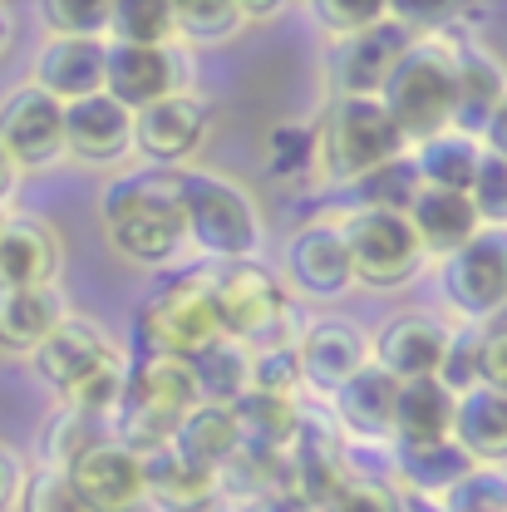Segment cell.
I'll return each mask as SVG.
<instances>
[{
  "label": "cell",
  "mask_w": 507,
  "mask_h": 512,
  "mask_svg": "<svg viewBox=\"0 0 507 512\" xmlns=\"http://www.w3.org/2000/svg\"><path fill=\"white\" fill-rule=\"evenodd\" d=\"M178 212H183V237L202 256H212L217 266L232 261H256L261 252V212H256L252 192L232 183L227 173H207V168H173L168 173Z\"/></svg>",
  "instance_id": "1"
},
{
  "label": "cell",
  "mask_w": 507,
  "mask_h": 512,
  "mask_svg": "<svg viewBox=\"0 0 507 512\" xmlns=\"http://www.w3.org/2000/svg\"><path fill=\"white\" fill-rule=\"evenodd\" d=\"M99 222L109 247L133 266H163L183 247V212L168 173L114 178L99 197Z\"/></svg>",
  "instance_id": "2"
},
{
  "label": "cell",
  "mask_w": 507,
  "mask_h": 512,
  "mask_svg": "<svg viewBox=\"0 0 507 512\" xmlns=\"http://www.w3.org/2000/svg\"><path fill=\"white\" fill-rule=\"evenodd\" d=\"M202 404L197 394V375L188 360L173 355H143L138 365H128L124 404L114 419V439L133 453H153L168 448V439L178 434V424Z\"/></svg>",
  "instance_id": "3"
},
{
  "label": "cell",
  "mask_w": 507,
  "mask_h": 512,
  "mask_svg": "<svg viewBox=\"0 0 507 512\" xmlns=\"http://www.w3.org/2000/svg\"><path fill=\"white\" fill-rule=\"evenodd\" d=\"M212 286V311L222 335L252 345V350H271V345H296V311H291V291L286 281L261 266V261H232L207 271Z\"/></svg>",
  "instance_id": "4"
},
{
  "label": "cell",
  "mask_w": 507,
  "mask_h": 512,
  "mask_svg": "<svg viewBox=\"0 0 507 512\" xmlns=\"http://www.w3.org/2000/svg\"><path fill=\"white\" fill-rule=\"evenodd\" d=\"M409 153V138L394 128L380 99H330L316 128V168L330 183H360L399 163Z\"/></svg>",
  "instance_id": "5"
},
{
  "label": "cell",
  "mask_w": 507,
  "mask_h": 512,
  "mask_svg": "<svg viewBox=\"0 0 507 512\" xmlns=\"http://www.w3.org/2000/svg\"><path fill=\"white\" fill-rule=\"evenodd\" d=\"M384 114L414 143L453 128V35H419L380 94Z\"/></svg>",
  "instance_id": "6"
},
{
  "label": "cell",
  "mask_w": 507,
  "mask_h": 512,
  "mask_svg": "<svg viewBox=\"0 0 507 512\" xmlns=\"http://www.w3.org/2000/svg\"><path fill=\"white\" fill-rule=\"evenodd\" d=\"M340 237H345V252H350V271L360 286H404L424 271V247L409 227L404 212L394 207H355L345 222H340Z\"/></svg>",
  "instance_id": "7"
},
{
  "label": "cell",
  "mask_w": 507,
  "mask_h": 512,
  "mask_svg": "<svg viewBox=\"0 0 507 512\" xmlns=\"http://www.w3.org/2000/svg\"><path fill=\"white\" fill-rule=\"evenodd\" d=\"M138 335L148 345V355H173V360H192L202 355L222 325L212 311V286H207V271L197 276H178L168 281L163 291H153L138 311Z\"/></svg>",
  "instance_id": "8"
},
{
  "label": "cell",
  "mask_w": 507,
  "mask_h": 512,
  "mask_svg": "<svg viewBox=\"0 0 507 512\" xmlns=\"http://www.w3.org/2000/svg\"><path fill=\"white\" fill-rule=\"evenodd\" d=\"M444 301L463 320L488 325L507 311V227H483L473 242H463L439 266Z\"/></svg>",
  "instance_id": "9"
},
{
  "label": "cell",
  "mask_w": 507,
  "mask_h": 512,
  "mask_svg": "<svg viewBox=\"0 0 507 512\" xmlns=\"http://www.w3.org/2000/svg\"><path fill=\"white\" fill-rule=\"evenodd\" d=\"M414 40L419 35L394 15V5H389V15L380 25H370L350 40H335V50L325 60V79H330L335 99H380L389 74L399 69V60L409 55Z\"/></svg>",
  "instance_id": "10"
},
{
  "label": "cell",
  "mask_w": 507,
  "mask_h": 512,
  "mask_svg": "<svg viewBox=\"0 0 507 512\" xmlns=\"http://www.w3.org/2000/svg\"><path fill=\"white\" fill-rule=\"evenodd\" d=\"M192 84V55L183 45L143 50V45H104V94L128 114L173 99Z\"/></svg>",
  "instance_id": "11"
},
{
  "label": "cell",
  "mask_w": 507,
  "mask_h": 512,
  "mask_svg": "<svg viewBox=\"0 0 507 512\" xmlns=\"http://www.w3.org/2000/svg\"><path fill=\"white\" fill-rule=\"evenodd\" d=\"M0 148L20 173L55 168L64 158V104H55L35 84L10 89L0 99Z\"/></svg>",
  "instance_id": "12"
},
{
  "label": "cell",
  "mask_w": 507,
  "mask_h": 512,
  "mask_svg": "<svg viewBox=\"0 0 507 512\" xmlns=\"http://www.w3.org/2000/svg\"><path fill=\"white\" fill-rule=\"evenodd\" d=\"M74 498L89 512H143L148 508V493H143V468H138V453L124 448L119 439H104L89 453H79L69 468H64Z\"/></svg>",
  "instance_id": "13"
},
{
  "label": "cell",
  "mask_w": 507,
  "mask_h": 512,
  "mask_svg": "<svg viewBox=\"0 0 507 512\" xmlns=\"http://www.w3.org/2000/svg\"><path fill=\"white\" fill-rule=\"evenodd\" d=\"M207 128H212L207 99L183 89V94L158 99V104L133 114V148L163 168H188V158L207 143Z\"/></svg>",
  "instance_id": "14"
},
{
  "label": "cell",
  "mask_w": 507,
  "mask_h": 512,
  "mask_svg": "<svg viewBox=\"0 0 507 512\" xmlns=\"http://www.w3.org/2000/svg\"><path fill=\"white\" fill-rule=\"evenodd\" d=\"M296 365L301 384L330 399L340 384H350L370 365V335L345 316H320L296 335Z\"/></svg>",
  "instance_id": "15"
},
{
  "label": "cell",
  "mask_w": 507,
  "mask_h": 512,
  "mask_svg": "<svg viewBox=\"0 0 507 512\" xmlns=\"http://www.w3.org/2000/svg\"><path fill=\"white\" fill-rule=\"evenodd\" d=\"M448 340H453V330H448L444 320L424 316V311H404V316H394L380 335L370 340V360L380 365L384 375H394L399 384L439 380Z\"/></svg>",
  "instance_id": "16"
},
{
  "label": "cell",
  "mask_w": 507,
  "mask_h": 512,
  "mask_svg": "<svg viewBox=\"0 0 507 512\" xmlns=\"http://www.w3.org/2000/svg\"><path fill=\"white\" fill-rule=\"evenodd\" d=\"M507 99V69L493 50H483L478 40H458L453 35V133L483 138L488 119L498 114Z\"/></svg>",
  "instance_id": "17"
},
{
  "label": "cell",
  "mask_w": 507,
  "mask_h": 512,
  "mask_svg": "<svg viewBox=\"0 0 507 512\" xmlns=\"http://www.w3.org/2000/svg\"><path fill=\"white\" fill-rule=\"evenodd\" d=\"M64 153H74L79 163H94V168L124 163L133 153V114L124 104H114L109 94L64 104Z\"/></svg>",
  "instance_id": "18"
},
{
  "label": "cell",
  "mask_w": 507,
  "mask_h": 512,
  "mask_svg": "<svg viewBox=\"0 0 507 512\" xmlns=\"http://www.w3.org/2000/svg\"><path fill=\"white\" fill-rule=\"evenodd\" d=\"M286 276L301 296H345L355 286V271H350V252H345V237H340V222H311L301 227L291 242H286Z\"/></svg>",
  "instance_id": "19"
},
{
  "label": "cell",
  "mask_w": 507,
  "mask_h": 512,
  "mask_svg": "<svg viewBox=\"0 0 507 512\" xmlns=\"http://www.w3.org/2000/svg\"><path fill=\"white\" fill-rule=\"evenodd\" d=\"M109 355H114V340L104 335V325H94L89 316H64L55 325V335L30 360H35V375L50 384V389L69 394L84 375H94Z\"/></svg>",
  "instance_id": "20"
},
{
  "label": "cell",
  "mask_w": 507,
  "mask_h": 512,
  "mask_svg": "<svg viewBox=\"0 0 507 512\" xmlns=\"http://www.w3.org/2000/svg\"><path fill=\"white\" fill-rule=\"evenodd\" d=\"M60 276V237L40 217H5L0 227V291L55 286Z\"/></svg>",
  "instance_id": "21"
},
{
  "label": "cell",
  "mask_w": 507,
  "mask_h": 512,
  "mask_svg": "<svg viewBox=\"0 0 507 512\" xmlns=\"http://www.w3.org/2000/svg\"><path fill=\"white\" fill-rule=\"evenodd\" d=\"M404 217H409V227H414V237H419L424 256H453L463 242H473V237L483 232V222H478L468 192L419 188L414 197H409Z\"/></svg>",
  "instance_id": "22"
},
{
  "label": "cell",
  "mask_w": 507,
  "mask_h": 512,
  "mask_svg": "<svg viewBox=\"0 0 507 512\" xmlns=\"http://www.w3.org/2000/svg\"><path fill=\"white\" fill-rule=\"evenodd\" d=\"M104 45L109 40H50L35 60V89H45L55 104L104 94Z\"/></svg>",
  "instance_id": "23"
},
{
  "label": "cell",
  "mask_w": 507,
  "mask_h": 512,
  "mask_svg": "<svg viewBox=\"0 0 507 512\" xmlns=\"http://www.w3.org/2000/svg\"><path fill=\"white\" fill-rule=\"evenodd\" d=\"M394 394H399V380L384 375L380 365L370 360L355 380L330 394L335 424L350 429L355 439H394Z\"/></svg>",
  "instance_id": "24"
},
{
  "label": "cell",
  "mask_w": 507,
  "mask_h": 512,
  "mask_svg": "<svg viewBox=\"0 0 507 512\" xmlns=\"http://www.w3.org/2000/svg\"><path fill=\"white\" fill-rule=\"evenodd\" d=\"M168 448L178 453V458H188L192 468H202V473H222L232 458H237V448H242V424H237V409L232 404H197L188 419L178 424V434L168 439Z\"/></svg>",
  "instance_id": "25"
},
{
  "label": "cell",
  "mask_w": 507,
  "mask_h": 512,
  "mask_svg": "<svg viewBox=\"0 0 507 512\" xmlns=\"http://www.w3.org/2000/svg\"><path fill=\"white\" fill-rule=\"evenodd\" d=\"M69 316L60 286H35V291H0V350L10 355H35L55 325Z\"/></svg>",
  "instance_id": "26"
},
{
  "label": "cell",
  "mask_w": 507,
  "mask_h": 512,
  "mask_svg": "<svg viewBox=\"0 0 507 512\" xmlns=\"http://www.w3.org/2000/svg\"><path fill=\"white\" fill-rule=\"evenodd\" d=\"M453 444L463 448L473 463H503L507 458V389H468L458 394L453 409Z\"/></svg>",
  "instance_id": "27"
},
{
  "label": "cell",
  "mask_w": 507,
  "mask_h": 512,
  "mask_svg": "<svg viewBox=\"0 0 507 512\" xmlns=\"http://www.w3.org/2000/svg\"><path fill=\"white\" fill-rule=\"evenodd\" d=\"M458 399L439 380H404L394 394V444H444L453 439Z\"/></svg>",
  "instance_id": "28"
},
{
  "label": "cell",
  "mask_w": 507,
  "mask_h": 512,
  "mask_svg": "<svg viewBox=\"0 0 507 512\" xmlns=\"http://www.w3.org/2000/svg\"><path fill=\"white\" fill-rule=\"evenodd\" d=\"M138 468H143V493H148V503L158 512H183L217 498V478L192 468L188 458H178L173 448L138 453Z\"/></svg>",
  "instance_id": "29"
},
{
  "label": "cell",
  "mask_w": 507,
  "mask_h": 512,
  "mask_svg": "<svg viewBox=\"0 0 507 512\" xmlns=\"http://www.w3.org/2000/svg\"><path fill=\"white\" fill-rule=\"evenodd\" d=\"M409 163H414L419 188L468 192L473 178H478V163H483V143L448 128V133H434V138L414 143V148H409Z\"/></svg>",
  "instance_id": "30"
},
{
  "label": "cell",
  "mask_w": 507,
  "mask_h": 512,
  "mask_svg": "<svg viewBox=\"0 0 507 512\" xmlns=\"http://www.w3.org/2000/svg\"><path fill=\"white\" fill-rule=\"evenodd\" d=\"M468 468H473V458L453 439H444V444H394V473H399L404 493H414V498H444Z\"/></svg>",
  "instance_id": "31"
},
{
  "label": "cell",
  "mask_w": 507,
  "mask_h": 512,
  "mask_svg": "<svg viewBox=\"0 0 507 512\" xmlns=\"http://www.w3.org/2000/svg\"><path fill=\"white\" fill-rule=\"evenodd\" d=\"M188 365L197 375V394L207 404H237L252 389V345H242L232 335H217L202 355H192Z\"/></svg>",
  "instance_id": "32"
},
{
  "label": "cell",
  "mask_w": 507,
  "mask_h": 512,
  "mask_svg": "<svg viewBox=\"0 0 507 512\" xmlns=\"http://www.w3.org/2000/svg\"><path fill=\"white\" fill-rule=\"evenodd\" d=\"M232 409H237V424H242V448H252L261 458H281L291 448V434L301 424V404L296 399L242 394Z\"/></svg>",
  "instance_id": "33"
},
{
  "label": "cell",
  "mask_w": 507,
  "mask_h": 512,
  "mask_svg": "<svg viewBox=\"0 0 507 512\" xmlns=\"http://www.w3.org/2000/svg\"><path fill=\"white\" fill-rule=\"evenodd\" d=\"M109 45H143V50H163L178 45V20L168 0H124L109 10Z\"/></svg>",
  "instance_id": "34"
},
{
  "label": "cell",
  "mask_w": 507,
  "mask_h": 512,
  "mask_svg": "<svg viewBox=\"0 0 507 512\" xmlns=\"http://www.w3.org/2000/svg\"><path fill=\"white\" fill-rule=\"evenodd\" d=\"M173 20H178V45H222L247 30L242 0H178Z\"/></svg>",
  "instance_id": "35"
},
{
  "label": "cell",
  "mask_w": 507,
  "mask_h": 512,
  "mask_svg": "<svg viewBox=\"0 0 507 512\" xmlns=\"http://www.w3.org/2000/svg\"><path fill=\"white\" fill-rule=\"evenodd\" d=\"M124 384H128V365H124V355L114 350L94 375H84V380L64 394V404H69L74 414L94 419V424H114V419H119V404H124Z\"/></svg>",
  "instance_id": "36"
},
{
  "label": "cell",
  "mask_w": 507,
  "mask_h": 512,
  "mask_svg": "<svg viewBox=\"0 0 507 512\" xmlns=\"http://www.w3.org/2000/svg\"><path fill=\"white\" fill-rule=\"evenodd\" d=\"M104 439H114V434H109V424H94V419L74 414L69 404H60V409L50 414L45 434H40V448H45V468L64 473V468H69L79 453H89V448L104 444Z\"/></svg>",
  "instance_id": "37"
},
{
  "label": "cell",
  "mask_w": 507,
  "mask_h": 512,
  "mask_svg": "<svg viewBox=\"0 0 507 512\" xmlns=\"http://www.w3.org/2000/svg\"><path fill=\"white\" fill-rule=\"evenodd\" d=\"M444 512H507V473L493 463H473L444 498Z\"/></svg>",
  "instance_id": "38"
},
{
  "label": "cell",
  "mask_w": 507,
  "mask_h": 512,
  "mask_svg": "<svg viewBox=\"0 0 507 512\" xmlns=\"http://www.w3.org/2000/svg\"><path fill=\"white\" fill-rule=\"evenodd\" d=\"M109 0H50L40 5L50 40H104L109 35Z\"/></svg>",
  "instance_id": "39"
},
{
  "label": "cell",
  "mask_w": 507,
  "mask_h": 512,
  "mask_svg": "<svg viewBox=\"0 0 507 512\" xmlns=\"http://www.w3.org/2000/svg\"><path fill=\"white\" fill-rule=\"evenodd\" d=\"M325 512H404V493L375 473H345Z\"/></svg>",
  "instance_id": "40"
},
{
  "label": "cell",
  "mask_w": 507,
  "mask_h": 512,
  "mask_svg": "<svg viewBox=\"0 0 507 512\" xmlns=\"http://www.w3.org/2000/svg\"><path fill=\"white\" fill-rule=\"evenodd\" d=\"M247 394L296 399V394H301V365H296V345L252 350V389H247Z\"/></svg>",
  "instance_id": "41"
},
{
  "label": "cell",
  "mask_w": 507,
  "mask_h": 512,
  "mask_svg": "<svg viewBox=\"0 0 507 512\" xmlns=\"http://www.w3.org/2000/svg\"><path fill=\"white\" fill-rule=\"evenodd\" d=\"M311 15L320 20V30L330 40H350V35L380 25L384 15H389V0H316Z\"/></svg>",
  "instance_id": "42"
},
{
  "label": "cell",
  "mask_w": 507,
  "mask_h": 512,
  "mask_svg": "<svg viewBox=\"0 0 507 512\" xmlns=\"http://www.w3.org/2000/svg\"><path fill=\"white\" fill-rule=\"evenodd\" d=\"M468 202H473V212H478L483 227H507V163L503 158L483 153L478 178L468 188Z\"/></svg>",
  "instance_id": "43"
},
{
  "label": "cell",
  "mask_w": 507,
  "mask_h": 512,
  "mask_svg": "<svg viewBox=\"0 0 507 512\" xmlns=\"http://www.w3.org/2000/svg\"><path fill=\"white\" fill-rule=\"evenodd\" d=\"M311 158H316V133L311 128H301V124L271 128V138H266V168L276 178L301 173V163H311Z\"/></svg>",
  "instance_id": "44"
},
{
  "label": "cell",
  "mask_w": 507,
  "mask_h": 512,
  "mask_svg": "<svg viewBox=\"0 0 507 512\" xmlns=\"http://www.w3.org/2000/svg\"><path fill=\"white\" fill-rule=\"evenodd\" d=\"M20 512H89V508L74 498V488H69L64 473L40 468V473H30L25 488H20Z\"/></svg>",
  "instance_id": "45"
},
{
  "label": "cell",
  "mask_w": 507,
  "mask_h": 512,
  "mask_svg": "<svg viewBox=\"0 0 507 512\" xmlns=\"http://www.w3.org/2000/svg\"><path fill=\"white\" fill-rule=\"evenodd\" d=\"M439 384H444L453 399L468 394V389H478V330H463V335L448 340V355H444V365H439Z\"/></svg>",
  "instance_id": "46"
},
{
  "label": "cell",
  "mask_w": 507,
  "mask_h": 512,
  "mask_svg": "<svg viewBox=\"0 0 507 512\" xmlns=\"http://www.w3.org/2000/svg\"><path fill=\"white\" fill-rule=\"evenodd\" d=\"M478 384L507 389V311L478 330Z\"/></svg>",
  "instance_id": "47"
},
{
  "label": "cell",
  "mask_w": 507,
  "mask_h": 512,
  "mask_svg": "<svg viewBox=\"0 0 507 512\" xmlns=\"http://www.w3.org/2000/svg\"><path fill=\"white\" fill-rule=\"evenodd\" d=\"M20 488H25V468L10 448L0 444V512H10L20 503Z\"/></svg>",
  "instance_id": "48"
},
{
  "label": "cell",
  "mask_w": 507,
  "mask_h": 512,
  "mask_svg": "<svg viewBox=\"0 0 507 512\" xmlns=\"http://www.w3.org/2000/svg\"><path fill=\"white\" fill-rule=\"evenodd\" d=\"M478 143H483V153H493V158H503L507 163V99L498 104V114L488 119V128H483Z\"/></svg>",
  "instance_id": "49"
},
{
  "label": "cell",
  "mask_w": 507,
  "mask_h": 512,
  "mask_svg": "<svg viewBox=\"0 0 507 512\" xmlns=\"http://www.w3.org/2000/svg\"><path fill=\"white\" fill-rule=\"evenodd\" d=\"M15 183H20V168L10 163V153L0 148V207H5V197L15 192Z\"/></svg>",
  "instance_id": "50"
},
{
  "label": "cell",
  "mask_w": 507,
  "mask_h": 512,
  "mask_svg": "<svg viewBox=\"0 0 507 512\" xmlns=\"http://www.w3.org/2000/svg\"><path fill=\"white\" fill-rule=\"evenodd\" d=\"M252 512H301V508H296L286 493H266L261 503H252Z\"/></svg>",
  "instance_id": "51"
},
{
  "label": "cell",
  "mask_w": 507,
  "mask_h": 512,
  "mask_svg": "<svg viewBox=\"0 0 507 512\" xmlns=\"http://www.w3.org/2000/svg\"><path fill=\"white\" fill-rule=\"evenodd\" d=\"M183 512H237V508H232V503H227V498L217 493V498H207V503H197V508H183Z\"/></svg>",
  "instance_id": "52"
},
{
  "label": "cell",
  "mask_w": 507,
  "mask_h": 512,
  "mask_svg": "<svg viewBox=\"0 0 507 512\" xmlns=\"http://www.w3.org/2000/svg\"><path fill=\"white\" fill-rule=\"evenodd\" d=\"M5 45H10V10L0 5V55H5Z\"/></svg>",
  "instance_id": "53"
},
{
  "label": "cell",
  "mask_w": 507,
  "mask_h": 512,
  "mask_svg": "<svg viewBox=\"0 0 507 512\" xmlns=\"http://www.w3.org/2000/svg\"><path fill=\"white\" fill-rule=\"evenodd\" d=\"M0 227H5V207H0Z\"/></svg>",
  "instance_id": "54"
}]
</instances>
